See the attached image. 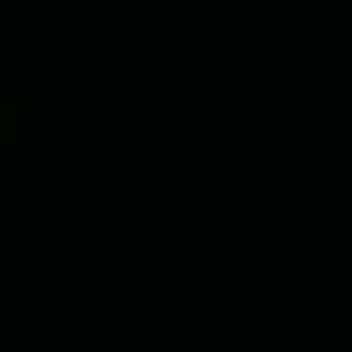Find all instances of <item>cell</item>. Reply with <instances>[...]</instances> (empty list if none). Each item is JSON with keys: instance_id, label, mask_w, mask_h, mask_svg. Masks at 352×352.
<instances>
[{"instance_id": "cell-1", "label": "cell", "mask_w": 352, "mask_h": 352, "mask_svg": "<svg viewBox=\"0 0 352 352\" xmlns=\"http://www.w3.org/2000/svg\"><path fill=\"white\" fill-rule=\"evenodd\" d=\"M0 122H6V109H0Z\"/></svg>"}]
</instances>
